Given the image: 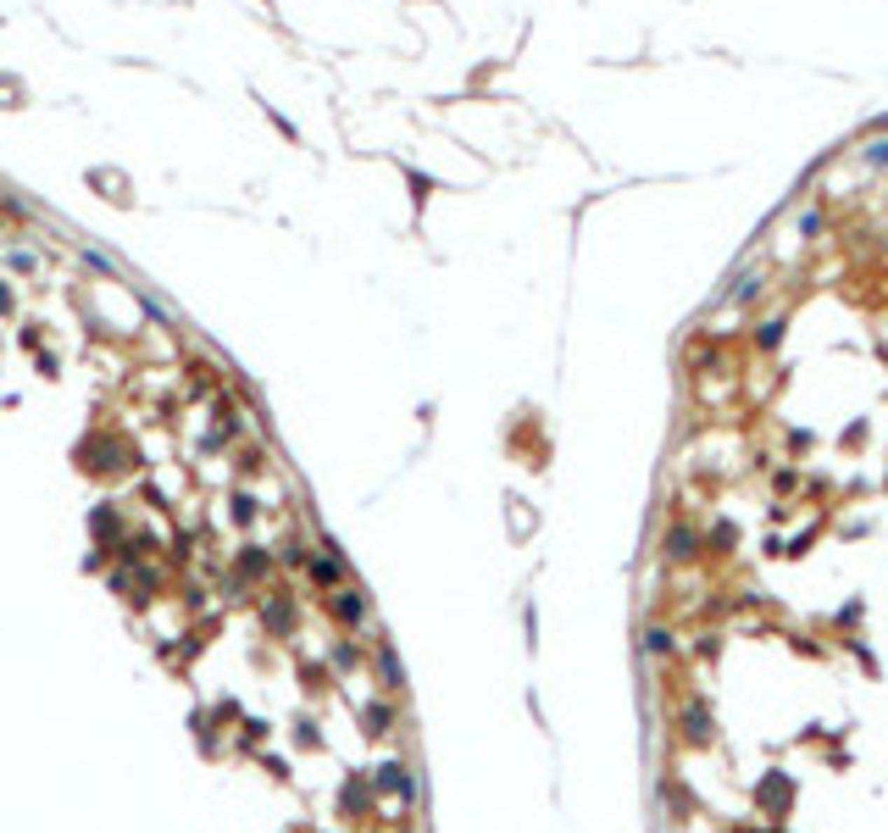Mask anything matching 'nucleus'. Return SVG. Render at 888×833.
I'll return each mask as SVG.
<instances>
[{
	"label": "nucleus",
	"mask_w": 888,
	"mask_h": 833,
	"mask_svg": "<svg viewBox=\"0 0 888 833\" xmlns=\"http://www.w3.org/2000/svg\"><path fill=\"white\" fill-rule=\"evenodd\" d=\"M333 617H339V622H361V617H367V606H361V595H350V589H345V595L333 600Z\"/></svg>",
	"instance_id": "1"
},
{
	"label": "nucleus",
	"mask_w": 888,
	"mask_h": 833,
	"mask_svg": "<svg viewBox=\"0 0 888 833\" xmlns=\"http://www.w3.org/2000/svg\"><path fill=\"white\" fill-rule=\"evenodd\" d=\"M688 544H700V539H694V533H688V528H677V533H672V539H666V556H672V561H688V556H694Z\"/></svg>",
	"instance_id": "2"
},
{
	"label": "nucleus",
	"mask_w": 888,
	"mask_h": 833,
	"mask_svg": "<svg viewBox=\"0 0 888 833\" xmlns=\"http://www.w3.org/2000/svg\"><path fill=\"white\" fill-rule=\"evenodd\" d=\"M311 578H317V584H339L345 567H339V561H311Z\"/></svg>",
	"instance_id": "3"
},
{
	"label": "nucleus",
	"mask_w": 888,
	"mask_h": 833,
	"mask_svg": "<svg viewBox=\"0 0 888 833\" xmlns=\"http://www.w3.org/2000/svg\"><path fill=\"white\" fill-rule=\"evenodd\" d=\"M377 783H383V789H400V794H405V789H411V783H405V772H400V766H383V772H377Z\"/></svg>",
	"instance_id": "4"
},
{
	"label": "nucleus",
	"mask_w": 888,
	"mask_h": 833,
	"mask_svg": "<svg viewBox=\"0 0 888 833\" xmlns=\"http://www.w3.org/2000/svg\"><path fill=\"white\" fill-rule=\"evenodd\" d=\"M777 339H783V317H772V322H761V345H766V350H772V345H777Z\"/></svg>",
	"instance_id": "5"
},
{
	"label": "nucleus",
	"mask_w": 888,
	"mask_h": 833,
	"mask_svg": "<svg viewBox=\"0 0 888 833\" xmlns=\"http://www.w3.org/2000/svg\"><path fill=\"white\" fill-rule=\"evenodd\" d=\"M367 722H372V734H383V728H389V705H372Z\"/></svg>",
	"instance_id": "6"
},
{
	"label": "nucleus",
	"mask_w": 888,
	"mask_h": 833,
	"mask_svg": "<svg viewBox=\"0 0 888 833\" xmlns=\"http://www.w3.org/2000/svg\"><path fill=\"white\" fill-rule=\"evenodd\" d=\"M866 161H872V167H888V139H877V145L866 151Z\"/></svg>",
	"instance_id": "7"
}]
</instances>
